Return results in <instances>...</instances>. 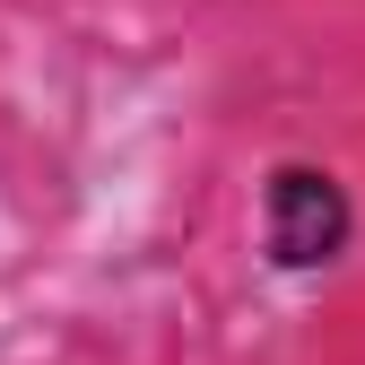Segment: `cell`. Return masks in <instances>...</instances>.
I'll return each mask as SVG.
<instances>
[{"mask_svg": "<svg viewBox=\"0 0 365 365\" xmlns=\"http://www.w3.org/2000/svg\"><path fill=\"white\" fill-rule=\"evenodd\" d=\"M356 252V192L322 157H279L261 174V261L279 279H322Z\"/></svg>", "mask_w": 365, "mask_h": 365, "instance_id": "1", "label": "cell"}]
</instances>
